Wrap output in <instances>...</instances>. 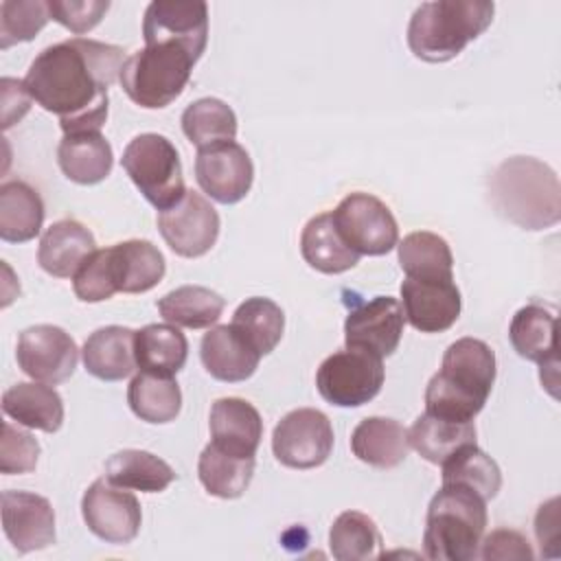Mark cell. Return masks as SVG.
I'll list each match as a JSON object with an SVG mask.
<instances>
[{
	"instance_id": "1",
	"label": "cell",
	"mask_w": 561,
	"mask_h": 561,
	"mask_svg": "<svg viewBox=\"0 0 561 561\" xmlns=\"http://www.w3.org/2000/svg\"><path fill=\"white\" fill-rule=\"evenodd\" d=\"M125 50L88 37L44 48L28 66L31 99L59 118L64 134L101 131L107 121V90L121 77Z\"/></svg>"
},
{
	"instance_id": "2",
	"label": "cell",
	"mask_w": 561,
	"mask_h": 561,
	"mask_svg": "<svg viewBox=\"0 0 561 561\" xmlns=\"http://www.w3.org/2000/svg\"><path fill=\"white\" fill-rule=\"evenodd\" d=\"M495 383V353L478 337L451 342L440 370L425 388V412L449 421H473Z\"/></svg>"
},
{
	"instance_id": "3",
	"label": "cell",
	"mask_w": 561,
	"mask_h": 561,
	"mask_svg": "<svg viewBox=\"0 0 561 561\" xmlns=\"http://www.w3.org/2000/svg\"><path fill=\"white\" fill-rule=\"evenodd\" d=\"M493 208L524 230L552 228L561 219V184L552 167L530 156L504 160L489 180Z\"/></svg>"
},
{
	"instance_id": "4",
	"label": "cell",
	"mask_w": 561,
	"mask_h": 561,
	"mask_svg": "<svg viewBox=\"0 0 561 561\" xmlns=\"http://www.w3.org/2000/svg\"><path fill=\"white\" fill-rule=\"evenodd\" d=\"M493 13L495 4L489 0L423 2L410 18L408 46L423 61H449L491 26Z\"/></svg>"
},
{
	"instance_id": "5",
	"label": "cell",
	"mask_w": 561,
	"mask_h": 561,
	"mask_svg": "<svg viewBox=\"0 0 561 561\" xmlns=\"http://www.w3.org/2000/svg\"><path fill=\"white\" fill-rule=\"evenodd\" d=\"M486 528V500L460 484H443L427 506L423 554L432 561H469Z\"/></svg>"
},
{
	"instance_id": "6",
	"label": "cell",
	"mask_w": 561,
	"mask_h": 561,
	"mask_svg": "<svg viewBox=\"0 0 561 561\" xmlns=\"http://www.w3.org/2000/svg\"><path fill=\"white\" fill-rule=\"evenodd\" d=\"M199 57L184 44L158 42L125 59L121 88L140 107L160 110L171 105L186 88Z\"/></svg>"
},
{
	"instance_id": "7",
	"label": "cell",
	"mask_w": 561,
	"mask_h": 561,
	"mask_svg": "<svg viewBox=\"0 0 561 561\" xmlns=\"http://www.w3.org/2000/svg\"><path fill=\"white\" fill-rule=\"evenodd\" d=\"M121 164L142 197L158 210L175 206L186 195L180 153L162 134L149 131L129 140Z\"/></svg>"
},
{
	"instance_id": "8",
	"label": "cell",
	"mask_w": 561,
	"mask_h": 561,
	"mask_svg": "<svg viewBox=\"0 0 561 561\" xmlns=\"http://www.w3.org/2000/svg\"><path fill=\"white\" fill-rule=\"evenodd\" d=\"M383 375L381 357L362 348H344L320 364L316 388L331 405L359 408L379 394Z\"/></svg>"
},
{
	"instance_id": "9",
	"label": "cell",
	"mask_w": 561,
	"mask_h": 561,
	"mask_svg": "<svg viewBox=\"0 0 561 561\" xmlns=\"http://www.w3.org/2000/svg\"><path fill=\"white\" fill-rule=\"evenodd\" d=\"M333 226L344 243L359 256L388 254L399 243V226L390 208L370 193L346 195L331 210Z\"/></svg>"
},
{
	"instance_id": "10",
	"label": "cell",
	"mask_w": 561,
	"mask_h": 561,
	"mask_svg": "<svg viewBox=\"0 0 561 561\" xmlns=\"http://www.w3.org/2000/svg\"><path fill=\"white\" fill-rule=\"evenodd\" d=\"M333 449V427L324 412L298 408L287 412L272 432V451L289 469H316Z\"/></svg>"
},
{
	"instance_id": "11",
	"label": "cell",
	"mask_w": 561,
	"mask_h": 561,
	"mask_svg": "<svg viewBox=\"0 0 561 561\" xmlns=\"http://www.w3.org/2000/svg\"><path fill=\"white\" fill-rule=\"evenodd\" d=\"M81 515L90 533L116 546L134 541L142 522L136 495L107 478H99L88 486L81 497Z\"/></svg>"
},
{
	"instance_id": "12",
	"label": "cell",
	"mask_w": 561,
	"mask_h": 561,
	"mask_svg": "<svg viewBox=\"0 0 561 561\" xmlns=\"http://www.w3.org/2000/svg\"><path fill=\"white\" fill-rule=\"evenodd\" d=\"M15 359L33 381L57 386L72 377L79 364V348L61 327L35 324L20 333Z\"/></svg>"
},
{
	"instance_id": "13",
	"label": "cell",
	"mask_w": 561,
	"mask_h": 561,
	"mask_svg": "<svg viewBox=\"0 0 561 561\" xmlns=\"http://www.w3.org/2000/svg\"><path fill=\"white\" fill-rule=\"evenodd\" d=\"M158 230L178 256L197 259L215 245L219 215L202 193L186 191L175 206L158 213Z\"/></svg>"
},
{
	"instance_id": "14",
	"label": "cell",
	"mask_w": 561,
	"mask_h": 561,
	"mask_svg": "<svg viewBox=\"0 0 561 561\" xmlns=\"http://www.w3.org/2000/svg\"><path fill=\"white\" fill-rule=\"evenodd\" d=\"M195 180L210 199L219 204H237L252 188L254 164L239 142H217L197 149Z\"/></svg>"
},
{
	"instance_id": "15",
	"label": "cell",
	"mask_w": 561,
	"mask_h": 561,
	"mask_svg": "<svg viewBox=\"0 0 561 561\" xmlns=\"http://www.w3.org/2000/svg\"><path fill=\"white\" fill-rule=\"evenodd\" d=\"M405 327L403 307L392 296H375L357 305L344 320L346 348H362L377 357H388L397 351Z\"/></svg>"
},
{
	"instance_id": "16",
	"label": "cell",
	"mask_w": 561,
	"mask_h": 561,
	"mask_svg": "<svg viewBox=\"0 0 561 561\" xmlns=\"http://www.w3.org/2000/svg\"><path fill=\"white\" fill-rule=\"evenodd\" d=\"M508 340L519 357L537 362L541 368V383L557 397L559 379V340H557V316L537 302H530L515 311Z\"/></svg>"
},
{
	"instance_id": "17",
	"label": "cell",
	"mask_w": 561,
	"mask_h": 561,
	"mask_svg": "<svg viewBox=\"0 0 561 561\" xmlns=\"http://www.w3.org/2000/svg\"><path fill=\"white\" fill-rule=\"evenodd\" d=\"M145 44L178 42L202 57L208 42V4L202 0H153L142 18Z\"/></svg>"
},
{
	"instance_id": "18",
	"label": "cell",
	"mask_w": 561,
	"mask_h": 561,
	"mask_svg": "<svg viewBox=\"0 0 561 561\" xmlns=\"http://www.w3.org/2000/svg\"><path fill=\"white\" fill-rule=\"evenodd\" d=\"M0 506L4 535L20 554L55 543V511L44 495L9 489L2 491Z\"/></svg>"
},
{
	"instance_id": "19",
	"label": "cell",
	"mask_w": 561,
	"mask_h": 561,
	"mask_svg": "<svg viewBox=\"0 0 561 561\" xmlns=\"http://www.w3.org/2000/svg\"><path fill=\"white\" fill-rule=\"evenodd\" d=\"M401 307L405 322L416 331L443 333L458 320L462 298L454 280L405 278L401 283Z\"/></svg>"
},
{
	"instance_id": "20",
	"label": "cell",
	"mask_w": 561,
	"mask_h": 561,
	"mask_svg": "<svg viewBox=\"0 0 561 561\" xmlns=\"http://www.w3.org/2000/svg\"><path fill=\"white\" fill-rule=\"evenodd\" d=\"M213 445L226 454L252 458L263 438V421L259 410L239 397L217 399L208 419Z\"/></svg>"
},
{
	"instance_id": "21",
	"label": "cell",
	"mask_w": 561,
	"mask_h": 561,
	"mask_svg": "<svg viewBox=\"0 0 561 561\" xmlns=\"http://www.w3.org/2000/svg\"><path fill=\"white\" fill-rule=\"evenodd\" d=\"M199 357L206 373L226 383L250 379L261 362V355L232 324L208 329L199 344Z\"/></svg>"
},
{
	"instance_id": "22",
	"label": "cell",
	"mask_w": 561,
	"mask_h": 561,
	"mask_svg": "<svg viewBox=\"0 0 561 561\" xmlns=\"http://www.w3.org/2000/svg\"><path fill=\"white\" fill-rule=\"evenodd\" d=\"M107 263L112 285L123 294L149 291L167 272L162 252L145 239H129L107 248Z\"/></svg>"
},
{
	"instance_id": "23",
	"label": "cell",
	"mask_w": 561,
	"mask_h": 561,
	"mask_svg": "<svg viewBox=\"0 0 561 561\" xmlns=\"http://www.w3.org/2000/svg\"><path fill=\"white\" fill-rule=\"evenodd\" d=\"M94 250V234L83 224L77 219H61L44 230L37 248V263L55 278H72Z\"/></svg>"
},
{
	"instance_id": "24",
	"label": "cell",
	"mask_w": 561,
	"mask_h": 561,
	"mask_svg": "<svg viewBox=\"0 0 561 561\" xmlns=\"http://www.w3.org/2000/svg\"><path fill=\"white\" fill-rule=\"evenodd\" d=\"M134 335L129 327H101L88 335L81 348L85 370L101 381H121L136 368Z\"/></svg>"
},
{
	"instance_id": "25",
	"label": "cell",
	"mask_w": 561,
	"mask_h": 561,
	"mask_svg": "<svg viewBox=\"0 0 561 561\" xmlns=\"http://www.w3.org/2000/svg\"><path fill=\"white\" fill-rule=\"evenodd\" d=\"M2 412L28 430L57 432L64 423V401L59 392L42 381H20L4 390Z\"/></svg>"
},
{
	"instance_id": "26",
	"label": "cell",
	"mask_w": 561,
	"mask_h": 561,
	"mask_svg": "<svg viewBox=\"0 0 561 561\" xmlns=\"http://www.w3.org/2000/svg\"><path fill=\"white\" fill-rule=\"evenodd\" d=\"M351 449L357 460L370 467L392 469L408 458V430L394 419L368 416L353 430Z\"/></svg>"
},
{
	"instance_id": "27",
	"label": "cell",
	"mask_w": 561,
	"mask_h": 561,
	"mask_svg": "<svg viewBox=\"0 0 561 561\" xmlns=\"http://www.w3.org/2000/svg\"><path fill=\"white\" fill-rule=\"evenodd\" d=\"M57 162L70 182L90 186L110 175L114 153L101 131L64 134L57 149Z\"/></svg>"
},
{
	"instance_id": "28",
	"label": "cell",
	"mask_w": 561,
	"mask_h": 561,
	"mask_svg": "<svg viewBox=\"0 0 561 561\" xmlns=\"http://www.w3.org/2000/svg\"><path fill=\"white\" fill-rule=\"evenodd\" d=\"M410 447L432 465H443L458 449L476 445L473 421L460 423L423 412L408 430Z\"/></svg>"
},
{
	"instance_id": "29",
	"label": "cell",
	"mask_w": 561,
	"mask_h": 561,
	"mask_svg": "<svg viewBox=\"0 0 561 561\" xmlns=\"http://www.w3.org/2000/svg\"><path fill=\"white\" fill-rule=\"evenodd\" d=\"M134 355L142 373L173 377L186 364L188 342L173 324H147L134 335Z\"/></svg>"
},
{
	"instance_id": "30",
	"label": "cell",
	"mask_w": 561,
	"mask_h": 561,
	"mask_svg": "<svg viewBox=\"0 0 561 561\" xmlns=\"http://www.w3.org/2000/svg\"><path fill=\"white\" fill-rule=\"evenodd\" d=\"M44 224V202L39 193L22 182L9 180L0 186V239L24 243L39 234Z\"/></svg>"
},
{
	"instance_id": "31",
	"label": "cell",
	"mask_w": 561,
	"mask_h": 561,
	"mask_svg": "<svg viewBox=\"0 0 561 561\" xmlns=\"http://www.w3.org/2000/svg\"><path fill=\"white\" fill-rule=\"evenodd\" d=\"M300 254L309 267L322 274H342L359 263V254L353 252L335 230L331 213H320L305 224Z\"/></svg>"
},
{
	"instance_id": "32",
	"label": "cell",
	"mask_w": 561,
	"mask_h": 561,
	"mask_svg": "<svg viewBox=\"0 0 561 561\" xmlns=\"http://www.w3.org/2000/svg\"><path fill=\"white\" fill-rule=\"evenodd\" d=\"M397 252L405 278L454 280V254L440 234L427 230L410 232L397 243Z\"/></svg>"
},
{
	"instance_id": "33",
	"label": "cell",
	"mask_w": 561,
	"mask_h": 561,
	"mask_svg": "<svg viewBox=\"0 0 561 561\" xmlns=\"http://www.w3.org/2000/svg\"><path fill=\"white\" fill-rule=\"evenodd\" d=\"M105 478L112 484L129 491L160 493L175 480V471L169 462L151 451L123 449L107 458Z\"/></svg>"
},
{
	"instance_id": "34",
	"label": "cell",
	"mask_w": 561,
	"mask_h": 561,
	"mask_svg": "<svg viewBox=\"0 0 561 561\" xmlns=\"http://www.w3.org/2000/svg\"><path fill=\"white\" fill-rule=\"evenodd\" d=\"M226 300L202 285H182L158 300L160 316L184 329H210L224 313Z\"/></svg>"
},
{
	"instance_id": "35",
	"label": "cell",
	"mask_w": 561,
	"mask_h": 561,
	"mask_svg": "<svg viewBox=\"0 0 561 561\" xmlns=\"http://www.w3.org/2000/svg\"><path fill=\"white\" fill-rule=\"evenodd\" d=\"M254 456L241 458L221 451L213 443H208L197 460V476L202 486L221 500H234L245 493L250 480L254 476Z\"/></svg>"
},
{
	"instance_id": "36",
	"label": "cell",
	"mask_w": 561,
	"mask_h": 561,
	"mask_svg": "<svg viewBox=\"0 0 561 561\" xmlns=\"http://www.w3.org/2000/svg\"><path fill=\"white\" fill-rule=\"evenodd\" d=\"M127 403L145 423H169L182 410V392L173 377L140 373L127 388Z\"/></svg>"
},
{
	"instance_id": "37",
	"label": "cell",
	"mask_w": 561,
	"mask_h": 561,
	"mask_svg": "<svg viewBox=\"0 0 561 561\" xmlns=\"http://www.w3.org/2000/svg\"><path fill=\"white\" fill-rule=\"evenodd\" d=\"M329 548L337 561H368L381 557V533L362 511H344L329 530Z\"/></svg>"
},
{
	"instance_id": "38",
	"label": "cell",
	"mask_w": 561,
	"mask_h": 561,
	"mask_svg": "<svg viewBox=\"0 0 561 561\" xmlns=\"http://www.w3.org/2000/svg\"><path fill=\"white\" fill-rule=\"evenodd\" d=\"M443 484H460L478 493L482 500H493L502 486V471L497 462L478 445L458 449L443 465Z\"/></svg>"
},
{
	"instance_id": "39",
	"label": "cell",
	"mask_w": 561,
	"mask_h": 561,
	"mask_svg": "<svg viewBox=\"0 0 561 561\" xmlns=\"http://www.w3.org/2000/svg\"><path fill=\"white\" fill-rule=\"evenodd\" d=\"M182 131L197 149L234 140L237 114L221 99L204 96L182 112Z\"/></svg>"
},
{
	"instance_id": "40",
	"label": "cell",
	"mask_w": 561,
	"mask_h": 561,
	"mask_svg": "<svg viewBox=\"0 0 561 561\" xmlns=\"http://www.w3.org/2000/svg\"><path fill=\"white\" fill-rule=\"evenodd\" d=\"M230 324L263 357L272 353L280 342L285 331V313L274 300L263 296H252L237 307Z\"/></svg>"
},
{
	"instance_id": "41",
	"label": "cell",
	"mask_w": 561,
	"mask_h": 561,
	"mask_svg": "<svg viewBox=\"0 0 561 561\" xmlns=\"http://www.w3.org/2000/svg\"><path fill=\"white\" fill-rule=\"evenodd\" d=\"M48 2L42 0H4L0 2V48L31 42L48 24Z\"/></svg>"
},
{
	"instance_id": "42",
	"label": "cell",
	"mask_w": 561,
	"mask_h": 561,
	"mask_svg": "<svg viewBox=\"0 0 561 561\" xmlns=\"http://www.w3.org/2000/svg\"><path fill=\"white\" fill-rule=\"evenodd\" d=\"M37 458L39 443L33 438V434L4 421L0 438V471L4 476L31 473L37 467Z\"/></svg>"
},
{
	"instance_id": "43",
	"label": "cell",
	"mask_w": 561,
	"mask_h": 561,
	"mask_svg": "<svg viewBox=\"0 0 561 561\" xmlns=\"http://www.w3.org/2000/svg\"><path fill=\"white\" fill-rule=\"evenodd\" d=\"M72 289L75 296L83 302H101L116 294L110 276V263H107V248L94 250L77 270L72 276Z\"/></svg>"
},
{
	"instance_id": "44",
	"label": "cell",
	"mask_w": 561,
	"mask_h": 561,
	"mask_svg": "<svg viewBox=\"0 0 561 561\" xmlns=\"http://www.w3.org/2000/svg\"><path fill=\"white\" fill-rule=\"evenodd\" d=\"M107 0H48L50 20L59 22L75 35L92 31L107 13Z\"/></svg>"
},
{
	"instance_id": "45",
	"label": "cell",
	"mask_w": 561,
	"mask_h": 561,
	"mask_svg": "<svg viewBox=\"0 0 561 561\" xmlns=\"http://www.w3.org/2000/svg\"><path fill=\"white\" fill-rule=\"evenodd\" d=\"M482 550L478 552L482 559H526L535 557L528 539L511 528H495L480 541Z\"/></svg>"
},
{
	"instance_id": "46",
	"label": "cell",
	"mask_w": 561,
	"mask_h": 561,
	"mask_svg": "<svg viewBox=\"0 0 561 561\" xmlns=\"http://www.w3.org/2000/svg\"><path fill=\"white\" fill-rule=\"evenodd\" d=\"M559 500L552 497L546 504L539 506L535 515V535L541 548L543 557H557L559 554Z\"/></svg>"
},
{
	"instance_id": "47",
	"label": "cell",
	"mask_w": 561,
	"mask_h": 561,
	"mask_svg": "<svg viewBox=\"0 0 561 561\" xmlns=\"http://www.w3.org/2000/svg\"><path fill=\"white\" fill-rule=\"evenodd\" d=\"M31 94L24 81H15L11 77L2 79V127L9 129L11 125L20 123L22 116L31 110Z\"/></svg>"
}]
</instances>
